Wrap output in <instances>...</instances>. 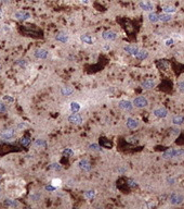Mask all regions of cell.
Segmentation results:
<instances>
[{
  "label": "cell",
  "instance_id": "26",
  "mask_svg": "<svg viewBox=\"0 0 184 209\" xmlns=\"http://www.w3.org/2000/svg\"><path fill=\"white\" fill-rule=\"evenodd\" d=\"M162 11L165 13H168V14H172V13L177 12V8L174 6H163L162 7Z\"/></svg>",
  "mask_w": 184,
  "mask_h": 209
},
{
  "label": "cell",
  "instance_id": "39",
  "mask_svg": "<svg viewBox=\"0 0 184 209\" xmlns=\"http://www.w3.org/2000/svg\"><path fill=\"white\" fill-rule=\"evenodd\" d=\"M127 142L130 144H136L138 143V138L135 136H129V137H127Z\"/></svg>",
  "mask_w": 184,
  "mask_h": 209
},
{
  "label": "cell",
  "instance_id": "41",
  "mask_svg": "<svg viewBox=\"0 0 184 209\" xmlns=\"http://www.w3.org/2000/svg\"><path fill=\"white\" fill-rule=\"evenodd\" d=\"M3 100L8 101V102H14V97H12L10 95H5L3 96Z\"/></svg>",
  "mask_w": 184,
  "mask_h": 209
},
{
  "label": "cell",
  "instance_id": "51",
  "mask_svg": "<svg viewBox=\"0 0 184 209\" xmlns=\"http://www.w3.org/2000/svg\"><path fill=\"white\" fill-rule=\"evenodd\" d=\"M0 2L1 3H8V2H10V0H0Z\"/></svg>",
  "mask_w": 184,
  "mask_h": 209
},
{
  "label": "cell",
  "instance_id": "17",
  "mask_svg": "<svg viewBox=\"0 0 184 209\" xmlns=\"http://www.w3.org/2000/svg\"><path fill=\"white\" fill-rule=\"evenodd\" d=\"M55 39L61 44H66V43H68L69 37L66 33H58L55 35Z\"/></svg>",
  "mask_w": 184,
  "mask_h": 209
},
{
  "label": "cell",
  "instance_id": "10",
  "mask_svg": "<svg viewBox=\"0 0 184 209\" xmlns=\"http://www.w3.org/2000/svg\"><path fill=\"white\" fill-rule=\"evenodd\" d=\"M118 107L120 109H122L124 111H131L133 109V104L129 101V100H120L118 102Z\"/></svg>",
  "mask_w": 184,
  "mask_h": 209
},
{
  "label": "cell",
  "instance_id": "37",
  "mask_svg": "<svg viewBox=\"0 0 184 209\" xmlns=\"http://www.w3.org/2000/svg\"><path fill=\"white\" fill-rule=\"evenodd\" d=\"M44 190H46V191H48V192H54V191H56L58 188H56L55 186H53L52 184H48V185H46V186H44Z\"/></svg>",
  "mask_w": 184,
  "mask_h": 209
},
{
  "label": "cell",
  "instance_id": "6",
  "mask_svg": "<svg viewBox=\"0 0 184 209\" xmlns=\"http://www.w3.org/2000/svg\"><path fill=\"white\" fill-rule=\"evenodd\" d=\"M101 36L106 42H113L115 39H117L118 34L116 33V32H114V31H104V32L101 33Z\"/></svg>",
  "mask_w": 184,
  "mask_h": 209
},
{
  "label": "cell",
  "instance_id": "5",
  "mask_svg": "<svg viewBox=\"0 0 184 209\" xmlns=\"http://www.w3.org/2000/svg\"><path fill=\"white\" fill-rule=\"evenodd\" d=\"M169 203L171 205H181L184 202V196L181 194H177V193H172L169 198H168Z\"/></svg>",
  "mask_w": 184,
  "mask_h": 209
},
{
  "label": "cell",
  "instance_id": "50",
  "mask_svg": "<svg viewBox=\"0 0 184 209\" xmlns=\"http://www.w3.org/2000/svg\"><path fill=\"white\" fill-rule=\"evenodd\" d=\"M3 17H5V13H3V11L0 9V20H2V19H3Z\"/></svg>",
  "mask_w": 184,
  "mask_h": 209
},
{
  "label": "cell",
  "instance_id": "54",
  "mask_svg": "<svg viewBox=\"0 0 184 209\" xmlns=\"http://www.w3.org/2000/svg\"><path fill=\"white\" fill-rule=\"evenodd\" d=\"M0 71H1V66H0Z\"/></svg>",
  "mask_w": 184,
  "mask_h": 209
},
{
  "label": "cell",
  "instance_id": "9",
  "mask_svg": "<svg viewBox=\"0 0 184 209\" xmlns=\"http://www.w3.org/2000/svg\"><path fill=\"white\" fill-rule=\"evenodd\" d=\"M49 56V51L47 49H42V48H38L34 51V57L37 59H47Z\"/></svg>",
  "mask_w": 184,
  "mask_h": 209
},
{
  "label": "cell",
  "instance_id": "32",
  "mask_svg": "<svg viewBox=\"0 0 184 209\" xmlns=\"http://www.w3.org/2000/svg\"><path fill=\"white\" fill-rule=\"evenodd\" d=\"M63 155H64L65 157L70 158V157H73V156L75 155V151H74L71 148H65L64 150H63Z\"/></svg>",
  "mask_w": 184,
  "mask_h": 209
},
{
  "label": "cell",
  "instance_id": "52",
  "mask_svg": "<svg viewBox=\"0 0 184 209\" xmlns=\"http://www.w3.org/2000/svg\"><path fill=\"white\" fill-rule=\"evenodd\" d=\"M29 1H37V0H29Z\"/></svg>",
  "mask_w": 184,
  "mask_h": 209
},
{
  "label": "cell",
  "instance_id": "30",
  "mask_svg": "<svg viewBox=\"0 0 184 209\" xmlns=\"http://www.w3.org/2000/svg\"><path fill=\"white\" fill-rule=\"evenodd\" d=\"M40 198H41V195L39 193H32L29 195L30 202H38V200H40Z\"/></svg>",
  "mask_w": 184,
  "mask_h": 209
},
{
  "label": "cell",
  "instance_id": "13",
  "mask_svg": "<svg viewBox=\"0 0 184 209\" xmlns=\"http://www.w3.org/2000/svg\"><path fill=\"white\" fill-rule=\"evenodd\" d=\"M78 167L80 168L81 170L85 171V172L91 171V168H92L91 163H90V161L88 159H81L80 161L78 162Z\"/></svg>",
  "mask_w": 184,
  "mask_h": 209
},
{
  "label": "cell",
  "instance_id": "22",
  "mask_svg": "<svg viewBox=\"0 0 184 209\" xmlns=\"http://www.w3.org/2000/svg\"><path fill=\"white\" fill-rule=\"evenodd\" d=\"M147 57H148V52L144 49H140L139 50V52L136 54V56H135L134 58L139 59V60H144V59H146Z\"/></svg>",
  "mask_w": 184,
  "mask_h": 209
},
{
  "label": "cell",
  "instance_id": "38",
  "mask_svg": "<svg viewBox=\"0 0 184 209\" xmlns=\"http://www.w3.org/2000/svg\"><path fill=\"white\" fill-rule=\"evenodd\" d=\"M178 89L180 93L184 94V81H180V82H178Z\"/></svg>",
  "mask_w": 184,
  "mask_h": 209
},
{
  "label": "cell",
  "instance_id": "3",
  "mask_svg": "<svg viewBox=\"0 0 184 209\" xmlns=\"http://www.w3.org/2000/svg\"><path fill=\"white\" fill-rule=\"evenodd\" d=\"M0 137L3 142H13L14 138H15V132H14L13 129L5 130L0 134Z\"/></svg>",
  "mask_w": 184,
  "mask_h": 209
},
{
  "label": "cell",
  "instance_id": "44",
  "mask_svg": "<svg viewBox=\"0 0 184 209\" xmlns=\"http://www.w3.org/2000/svg\"><path fill=\"white\" fill-rule=\"evenodd\" d=\"M2 32H5V33H8V32H11V27L9 26V25H7V24H5V25H2Z\"/></svg>",
  "mask_w": 184,
  "mask_h": 209
},
{
  "label": "cell",
  "instance_id": "27",
  "mask_svg": "<svg viewBox=\"0 0 184 209\" xmlns=\"http://www.w3.org/2000/svg\"><path fill=\"white\" fill-rule=\"evenodd\" d=\"M172 123L174 125H181L184 123V116H175L173 117Z\"/></svg>",
  "mask_w": 184,
  "mask_h": 209
},
{
  "label": "cell",
  "instance_id": "12",
  "mask_svg": "<svg viewBox=\"0 0 184 209\" xmlns=\"http://www.w3.org/2000/svg\"><path fill=\"white\" fill-rule=\"evenodd\" d=\"M153 115L155 117H157V118L163 119V118H166V117L169 115V111H168L166 108L161 107V108H157L155 110H153Z\"/></svg>",
  "mask_w": 184,
  "mask_h": 209
},
{
  "label": "cell",
  "instance_id": "11",
  "mask_svg": "<svg viewBox=\"0 0 184 209\" xmlns=\"http://www.w3.org/2000/svg\"><path fill=\"white\" fill-rule=\"evenodd\" d=\"M124 50L128 54V55L132 56V57H135L136 54L139 52L140 48L136 47V46H134V45H127V46H124Z\"/></svg>",
  "mask_w": 184,
  "mask_h": 209
},
{
  "label": "cell",
  "instance_id": "4",
  "mask_svg": "<svg viewBox=\"0 0 184 209\" xmlns=\"http://www.w3.org/2000/svg\"><path fill=\"white\" fill-rule=\"evenodd\" d=\"M13 17L15 19L16 21H21V22H24V21H27L32 17V14L28 11H16L15 13H13Z\"/></svg>",
  "mask_w": 184,
  "mask_h": 209
},
{
  "label": "cell",
  "instance_id": "40",
  "mask_svg": "<svg viewBox=\"0 0 184 209\" xmlns=\"http://www.w3.org/2000/svg\"><path fill=\"white\" fill-rule=\"evenodd\" d=\"M127 184H128L130 187H136V186H138V183H136V181L132 180V179H129V180L127 181Z\"/></svg>",
  "mask_w": 184,
  "mask_h": 209
},
{
  "label": "cell",
  "instance_id": "20",
  "mask_svg": "<svg viewBox=\"0 0 184 209\" xmlns=\"http://www.w3.org/2000/svg\"><path fill=\"white\" fill-rule=\"evenodd\" d=\"M159 17V21L162 23H167V22H170L171 20H172V15L171 14H168V13H161V14H159L158 15Z\"/></svg>",
  "mask_w": 184,
  "mask_h": 209
},
{
  "label": "cell",
  "instance_id": "47",
  "mask_svg": "<svg viewBox=\"0 0 184 209\" xmlns=\"http://www.w3.org/2000/svg\"><path fill=\"white\" fill-rule=\"evenodd\" d=\"M118 173H124L126 171H127V168H124V167H122V168H119L118 170Z\"/></svg>",
  "mask_w": 184,
  "mask_h": 209
},
{
  "label": "cell",
  "instance_id": "36",
  "mask_svg": "<svg viewBox=\"0 0 184 209\" xmlns=\"http://www.w3.org/2000/svg\"><path fill=\"white\" fill-rule=\"evenodd\" d=\"M175 43V40H174V38H167L166 40H165V46H167V47H169V46H172L173 44Z\"/></svg>",
  "mask_w": 184,
  "mask_h": 209
},
{
  "label": "cell",
  "instance_id": "14",
  "mask_svg": "<svg viewBox=\"0 0 184 209\" xmlns=\"http://www.w3.org/2000/svg\"><path fill=\"white\" fill-rule=\"evenodd\" d=\"M80 42L82 44L86 45H93L94 44V38L89 34H81L80 35Z\"/></svg>",
  "mask_w": 184,
  "mask_h": 209
},
{
  "label": "cell",
  "instance_id": "34",
  "mask_svg": "<svg viewBox=\"0 0 184 209\" xmlns=\"http://www.w3.org/2000/svg\"><path fill=\"white\" fill-rule=\"evenodd\" d=\"M15 63L19 66L23 68V69H25V68L27 66V64H28V62H27V61L25 60V59H19V60H16Z\"/></svg>",
  "mask_w": 184,
  "mask_h": 209
},
{
  "label": "cell",
  "instance_id": "25",
  "mask_svg": "<svg viewBox=\"0 0 184 209\" xmlns=\"http://www.w3.org/2000/svg\"><path fill=\"white\" fill-rule=\"evenodd\" d=\"M89 150H91L93 153H101L102 151V147L97 143H92L89 145Z\"/></svg>",
  "mask_w": 184,
  "mask_h": 209
},
{
  "label": "cell",
  "instance_id": "7",
  "mask_svg": "<svg viewBox=\"0 0 184 209\" xmlns=\"http://www.w3.org/2000/svg\"><path fill=\"white\" fill-rule=\"evenodd\" d=\"M68 122L70 124H75V125H80L83 123V119L80 115L78 113H71L70 116H68Z\"/></svg>",
  "mask_w": 184,
  "mask_h": 209
},
{
  "label": "cell",
  "instance_id": "43",
  "mask_svg": "<svg viewBox=\"0 0 184 209\" xmlns=\"http://www.w3.org/2000/svg\"><path fill=\"white\" fill-rule=\"evenodd\" d=\"M175 183H177V179H174V178H168L167 179L168 185H174Z\"/></svg>",
  "mask_w": 184,
  "mask_h": 209
},
{
  "label": "cell",
  "instance_id": "35",
  "mask_svg": "<svg viewBox=\"0 0 184 209\" xmlns=\"http://www.w3.org/2000/svg\"><path fill=\"white\" fill-rule=\"evenodd\" d=\"M30 138L27 137V136H25V137H22L21 139H20V143H21V145H23V146H28L29 144H30Z\"/></svg>",
  "mask_w": 184,
  "mask_h": 209
},
{
  "label": "cell",
  "instance_id": "42",
  "mask_svg": "<svg viewBox=\"0 0 184 209\" xmlns=\"http://www.w3.org/2000/svg\"><path fill=\"white\" fill-rule=\"evenodd\" d=\"M7 110H8V108H7L5 104L0 101V113H5V112H7Z\"/></svg>",
  "mask_w": 184,
  "mask_h": 209
},
{
  "label": "cell",
  "instance_id": "19",
  "mask_svg": "<svg viewBox=\"0 0 184 209\" xmlns=\"http://www.w3.org/2000/svg\"><path fill=\"white\" fill-rule=\"evenodd\" d=\"M159 14H157L156 12H150L148 14H147V19H148V21L151 23H157L159 22V17H158Z\"/></svg>",
  "mask_w": 184,
  "mask_h": 209
},
{
  "label": "cell",
  "instance_id": "16",
  "mask_svg": "<svg viewBox=\"0 0 184 209\" xmlns=\"http://www.w3.org/2000/svg\"><path fill=\"white\" fill-rule=\"evenodd\" d=\"M155 85H156V82L154 80H151V78L143 81L142 84H141V86H142L143 89H153L155 87Z\"/></svg>",
  "mask_w": 184,
  "mask_h": 209
},
{
  "label": "cell",
  "instance_id": "49",
  "mask_svg": "<svg viewBox=\"0 0 184 209\" xmlns=\"http://www.w3.org/2000/svg\"><path fill=\"white\" fill-rule=\"evenodd\" d=\"M17 127H19V129H24V127H26V125H25L24 123H20V124L17 125Z\"/></svg>",
  "mask_w": 184,
  "mask_h": 209
},
{
  "label": "cell",
  "instance_id": "18",
  "mask_svg": "<svg viewBox=\"0 0 184 209\" xmlns=\"http://www.w3.org/2000/svg\"><path fill=\"white\" fill-rule=\"evenodd\" d=\"M81 109V104L78 101H71L69 104V110L73 113H77Z\"/></svg>",
  "mask_w": 184,
  "mask_h": 209
},
{
  "label": "cell",
  "instance_id": "2",
  "mask_svg": "<svg viewBox=\"0 0 184 209\" xmlns=\"http://www.w3.org/2000/svg\"><path fill=\"white\" fill-rule=\"evenodd\" d=\"M132 104L134 106L135 108H139V109H142V108H146L148 107L150 104V101L148 99L144 97V96H139V97H135L132 101Z\"/></svg>",
  "mask_w": 184,
  "mask_h": 209
},
{
  "label": "cell",
  "instance_id": "29",
  "mask_svg": "<svg viewBox=\"0 0 184 209\" xmlns=\"http://www.w3.org/2000/svg\"><path fill=\"white\" fill-rule=\"evenodd\" d=\"M51 184L53 186L56 187V188H60V187L63 185V182H62V180L60 178H54V179H52V181H51Z\"/></svg>",
  "mask_w": 184,
  "mask_h": 209
},
{
  "label": "cell",
  "instance_id": "31",
  "mask_svg": "<svg viewBox=\"0 0 184 209\" xmlns=\"http://www.w3.org/2000/svg\"><path fill=\"white\" fill-rule=\"evenodd\" d=\"M49 169L53 171H61L62 170V165H60V163H58V162H54V163L49 165Z\"/></svg>",
  "mask_w": 184,
  "mask_h": 209
},
{
  "label": "cell",
  "instance_id": "24",
  "mask_svg": "<svg viewBox=\"0 0 184 209\" xmlns=\"http://www.w3.org/2000/svg\"><path fill=\"white\" fill-rule=\"evenodd\" d=\"M5 205L7 207H13V208H15V207H19V203L14 200V199H11V198H7L5 200Z\"/></svg>",
  "mask_w": 184,
  "mask_h": 209
},
{
  "label": "cell",
  "instance_id": "28",
  "mask_svg": "<svg viewBox=\"0 0 184 209\" xmlns=\"http://www.w3.org/2000/svg\"><path fill=\"white\" fill-rule=\"evenodd\" d=\"M97 195V192L94 190H89V191H86L83 193V196L87 198V199H93Z\"/></svg>",
  "mask_w": 184,
  "mask_h": 209
},
{
  "label": "cell",
  "instance_id": "53",
  "mask_svg": "<svg viewBox=\"0 0 184 209\" xmlns=\"http://www.w3.org/2000/svg\"><path fill=\"white\" fill-rule=\"evenodd\" d=\"M0 194H1V187H0Z\"/></svg>",
  "mask_w": 184,
  "mask_h": 209
},
{
  "label": "cell",
  "instance_id": "48",
  "mask_svg": "<svg viewBox=\"0 0 184 209\" xmlns=\"http://www.w3.org/2000/svg\"><path fill=\"white\" fill-rule=\"evenodd\" d=\"M81 3H83V5H89L90 3V0H80Z\"/></svg>",
  "mask_w": 184,
  "mask_h": 209
},
{
  "label": "cell",
  "instance_id": "21",
  "mask_svg": "<svg viewBox=\"0 0 184 209\" xmlns=\"http://www.w3.org/2000/svg\"><path fill=\"white\" fill-rule=\"evenodd\" d=\"M61 94L63 96H70L74 94V88L69 87V86H64L61 88Z\"/></svg>",
  "mask_w": 184,
  "mask_h": 209
},
{
  "label": "cell",
  "instance_id": "1",
  "mask_svg": "<svg viewBox=\"0 0 184 209\" xmlns=\"http://www.w3.org/2000/svg\"><path fill=\"white\" fill-rule=\"evenodd\" d=\"M179 157H184V149H168L162 154L163 159H173Z\"/></svg>",
  "mask_w": 184,
  "mask_h": 209
},
{
  "label": "cell",
  "instance_id": "46",
  "mask_svg": "<svg viewBox=\"0 0 184 209\" xmlns=\"http://www.w3.org/2000/svg\"><path fill=\"white\" fill-rule=\"evenodd\" d=\"M171 133L173 135H179L180 134V129H171Z\"/></svg>",
  "mask_w": 184,
  "mask_h": 209
},
{
  "label": "cell",
  "instance_id": "8",
  "mask_svg": "<svg viewBox=\"0 0 184 209\" xmlns=\"http://www.w3.org/2000/svg\"><path fill=\"white\" fill-rule=\"evenodd\" d=\"M139 7L143 11L146 12H152L154 10V3H152L151 1H146V0H143V1H140L139 2Z\"/></svg>",
  "mask_w": 184,
  "mask_h": 209
},
{
  "label": "cell",
  "instance_id": "33",
  "mask_svg": "<svg viewBox=\"0 0 184 209\" xmlns=\"http://www.w3.org/2000/svg\"><path fill=\"white\" fill-rule=\"evenodd\" d=\"M157 66H158V68H161L163 70H166V69H168V66H169V63H168L166 60L158 61V62H157Z\"/></svg>",
  "mask_w": 184,
  "mask_h": 209
},
{
  "label": "cell",
  "instance_id": "15",
  "mask_svg": "<svg viewBox=\"0 0 184 209\" xmlns=\"http://www.w3.org/2000/svg\"><path fill=\"white\" fill-rule=\"evenodd\" d=\"M126 124H127V127L131 129V130H134L136 127H139L140 125V122L138 121V120H135L133 118H127V120H126Z\"/></svg>",
  "mask_w": 184,
  "mask_h": 209
},
{
  "label": "cell",
  "instance_id": "23",
  "mask_svg": "<svg viewBox=\"0 0 184 209\" xmlns=\"http://www.w3.org/2000/svg\"><path fill=\"white\" fill-rule=\"evenodd\" d=\"M34 145L38 147V148H46L47 147V142L42 139V138H37L35 142H34Z\"/></svg>",
  "mask_w": 184,
  "mask_h": 209
},
{
  "label": "cell",
  "instance_id": "45",
  "mask_svg": "<svg viewBox=\"0 0 184 209\" xmlns=\"http://www.w3.org/2000/svg\"><path fill=\"white\" fill-rule=\"evenodd\" d=\"M102 48L105 50V51H109V50L112 49V46H111L109 44H106V43H105V44H103Z\"/></svg>",
  "mask_w": 184,
  "mask_h": 209
},
{
  "label": "cell",
  "instance_id": "56",
  "mask_svg": "<svg viewBox=\"0 0 184 209\" xmlns=\"http://www.w3.org/2000/svg\"><path fill=\"white\" fill-rule=\"evenodd\" d=\"M0 179H1V176H0Z\"/></svg>",
  "mask_w": 184,
  "mask_h": 209
},
{
  "label": "cell",
  "instance_id": "55",
  "mask_svg": "<svg viewBox=\"0 0 184 209\" xmlns=\"http://www.w3.org/2000/svg\"><path fill=\"white\" fill-rule=\"evenodd\" d=\"M0 32H1V29H0Z\"/></svg>",
  "mask_w": 184,
  "mask_h": 209
}]
</instances>
